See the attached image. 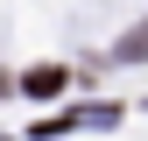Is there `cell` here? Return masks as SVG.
Wrapping results in <instances>:
<instances>
[{"mask_svg": "<svg viewBox=\"0 0 148 141\" xmlns=\"http://www.w3.org/2000/svg\"><path fill=\"white\" fill-rule=\"evenodd\" d=\"M7 92H14V85H7V70H0V99H7Z\"/></svg>", "mask_w": 148, "mask_h": 141, "instance_id": "cell-3", "label": "cell"}, {"mask_svg": "<svg viewBox=\"0 0 148 141\" xmlns=\"http://www.w3.org/2000/svg\"><path fill=\"white\" fill-rule=\"evenodd\" d=\"M64 92H71V70H64V64H35V70H21V99L49 106V99H64Z\"/></svg>", "mask_w": 148, "mask_h": 141, "instance_id": "cell-1", "label": "cell"}, {"mask_svg": "<svg viewBox=\"0 0 148 141\" xmlns=\"http://www.w3.org/2000/svg\"><path fill=\"white\" fill-rule=\"evenodd\" d=\"M120 64H148V21L134 28V35H120V49H113Z\"/></svg>", "mask_w": 148, "mask_h": 141, "instance_id": "cell-2", "label": "cell"}]
</instances>
